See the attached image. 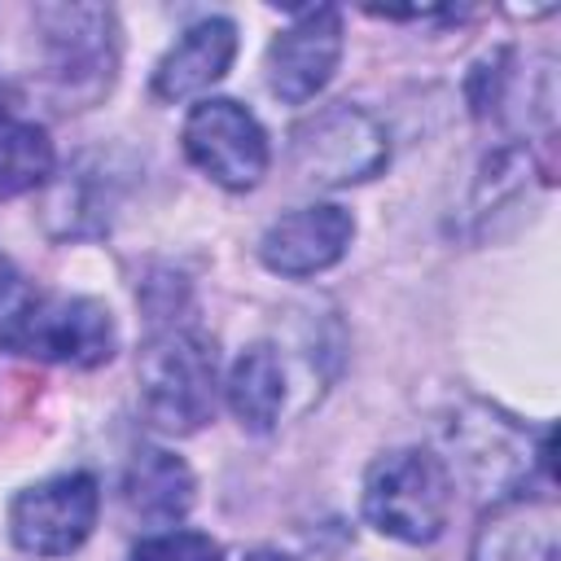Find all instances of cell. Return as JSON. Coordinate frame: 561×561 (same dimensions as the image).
Masks as SVG:
<instances>
[{"instance_id": "cell-1", "label": "cell", "mask_w": 561, "mask_h": 561, "mask_svg": "<svg viewBox=\"0 0 561 561\" xmlns=\"http://www.w3.org/2000/svg\"><path fill=\"white\" fill-rule=\"evenodd\" d=\"M140 412L162 434H193L215 416V390H219V359L215 342L188 324L158 329L140 359Z\"/></svg>"}, {"instance_id": "cell-2", "label": "cell", "mask_w": 561, "mask_h": 561, "mask_svg": "<svg viewBox=\"0 0 561 561\" xmlns=\"http://www.w3.org/2000/svg\"><path fill=\"white\" fill-rule=\"evenodd\" d=\"M456 478L425 447L381 451L364 473V517L399 543H434L451 517Z\"/></svg>"}, {"instance_id": "cell-3", "label": "cell", "mask_w": 561, "mask_h": 561, "mask_svg": "<svg viewBox=\"0 0 561 561\" xmlns=\"http://www.w3.org/2000/svg\"><path fill=\"white\" fill-rule=\"evenodd\" d=\"M39 44H44V75L66 101L61 110H79L110 92L118 66L114 13L96 4H44L35 9Z\"/></svg>"}, {"instance_id": "cell-4", "label": "cell", "mask_w": 561, "mask_h": 561, "mask_svg": "<svg viewBox=\"0 0 561 561\" xmlns=\"http://www.w3.org/2000/svg\"><path fill=\"white\" fill-rule=\"evenodd\" d=\"M447 451L451 460L443 465L451 469V478L460 473L473 491L504 500L526 491L535 465H548V430L530 443V434L513 416L486 403H469L447 421Z\"/></svg>"}, {"instance_id": "cell-5", "label": "cell", "mask_w": 561, "mask_h": 561, "mask_svg": "<svg viewBox=\"0 0 561 561\" xmlns=\"http://www.w3.org/2000/svg\"><path fill=\"white\" fill-rule=\"evenodd\" d=\"M289 158L307 184L346 188L373 180L390 162V136L368 110L337 101L289 131Z\"/></svg>"}, {"instance_id": "cell-6", "label": "cell", "mask_w": 561, "mask_h": 561, "mask_svg": "<svg viewBox=\"0 0 561 561\" xmlns=\"http://www.w3.org/2000/svg\"><path fill=\"white\" fill-rule=\"evenodd\" d=\"M184 153L228 193H245L267 171V136L259 118L228 96H206L184 118Z\"/></svg>"}, {"instance_id": "cell-7", "label": "cell", "mask_w": 561, "mask_h": 561, "mask_svg": "<svg viewBox=\"0 0 561 561\" xmlns=\"http://www.w3.org/2000/svg\"><path fill=\"white\" fill-rule=\"evenodd\" d=\"M101 491L92 473H57L13 495L9 535L31 557H70L96 526Z\"/></svg>"}, {"instance_id": "cell-8", "label": "cell", "mask_w": 561, "mask_h": 561, "mask_svg": "<svg viewBox=\"0 0 561 561\" xmlns=\"http://www.w3.org/2000/svg\"><path fill=\"white\" fill-rule=\"evenodd\" d=\"M342 61V13L320 4L302 9L272 44H267V88L285 105L311 101Z\"/></svg>"}, {"instance_id": "cell-9", "label": "cell", "mask_w": 561, "mask_h": 561, "mask_svg": "<svg viewBox=\"0 0 561 561\" xmlns=\"http://www.w3.org/2000/svg\"><path fill=\"white\" fill-rule=\"evenodd\" d=\"M118 351V329L105 302L96 298H44L35 307V320L26 329V342L18 355L70 364V368H96Z\"/></svg>"}, {"instance_id": "cell-10", "label": "cell", "mask_w": 561, "mask_h": 561, "mask_svg": "<svg viewBox=\"0 0 561 561\" xmlns=\"http://www.w3.org/2000/svg\"><path fill=\"white\" fill-rule=\"evenodd\" d=\"M355 237V219L351 210L333 206V202H316V206H298L289 215H280L263 241H259V259L267 272L276 276H316L324 267H333L346 245Z\"/></svg>"}, {"instance_id": "cell-11", "label": "cell", "mask_w": 561, "mask_h": 561, "mask_svg": "<svg viewBox=\"0 0 561 561\" xmlns=\"http://www.w3.org/2000/svg\"><path fill=\"white\" fill-rule=\"evenodd\" d=\"M469 561H561V517L552 495H504L473 535Z\"/></svg>"}, {"instance_id": "cell-12", "label": "cell", "mask_w": 561, "mask_h": 561, "mask_svg": "<svg viewBox=\"0 0 561 561\" xmlns=\"http://www.w3.org/2000/svg\"><path fill=\"white\" fill-rule=\"evenodd\" d=\"M232 57H237V26L228 18H202L162 53L153 70V96L167 105L188 101L210 83H219Z\"/></svg>"}, {"instance_id": "cell-13", "label": "cell", "mask_w": 561, "mask_h": 561, "mask_svg": "<svg viewBox=\"0 0 561 561\" xmlns=\"http://www.w3.org/2000/svg\"><path fill=\"white\" fill-rule=\"evenodd\" d=\"M228 408L232 416L250 430V434H267L276 421H280V408H285V364H280V351L272 342H254L237 355V364L228 368Z\"/></svg>"}, {"instance_id": "cell-14", "label": "cell", "mask_w": 561, "mask_h": 561, "mask_svg": "<svg viewBox=\"0 0 561 561\" xmlns=\"http://www.w3.org/2000/svg\"><path fill=\"white\" fill-rule=\"evenodd\" d=\"M114 175L118 171L105 153H83L61 175V184L48 197V215H61V224H57L61 237H88V232H101L110 224L114 202H118V180Z\"/></svg>"}, {"instance_id": "cell-15", "label": "cell", "mask_w": 561, "mask_h": 561, "mask_svg": "<svg viewBox=\"0 0 561 561\" xmlns=\"http://www.w3.org/2000/svg\"><path fill=\"white\" fill-rule=\"evenodd\" d=\"M193 473L175 451L140 447L123 478V500L145 522H180L193 508Z\"/></svg>"}, {"instance_id": "cell-16", "label": "cell", "mask_w": 561, "mask_h": 561, "mask_svg": "<svg viewBox=\"0 0 561 561\" xmlns=\"http://www.w3.org/2000/svg\"><path fill=\"white\" fill-rule=\"evenodd\" d=\"M53 167H57V153H53L48 131L39 123L4 114L0 118V202L48 184Z\"/></svg>"}, {"instance_id": "cell-17", "label": "cell", "mask_w": 561, "mask_h": 561, "mask_svg": "<svg viewBox=\"0 0 561 561\" xmlns=\"http://www.w3.org/2000/svg\"><path fill=\"white\" fill-rule=\"evenodd\" d=\"M35 307H39V294L0 259V346L22 351L26 329L35 320Z\"/></svg>"}, {"instance_id": "cell-18", "label": "cell", "mask_w": 561, "mask_h": 561, "mask_svg": "<svg viewBox=\"0 0 561 561\" xmlns=\"http://www.w3.org/2000/svg\"><path fill=\"white\" fill-rule=\"evenodd\" d=\"M131 561H224V548L202 530H162L140 539Z\"/></svg>"}, {"instance_id": "cell-19", "label": "cell", "mask_w": 561, "mask_h": 561, "mask_svg": "<svg viewBox=\"0 0 561 561\" xmlns=\"http://www.w3.org/2000/svg\"><path fill=\"white\" fill-rule=\"evenodd\" d=\"M0 118H4V105H0Z\"/></svg>"}]
</instances>
